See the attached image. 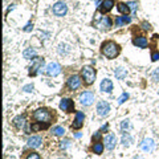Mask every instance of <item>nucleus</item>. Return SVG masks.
<instances>
[{
    "instance_id": "obj_1",
    "label": "nucleus",
    "mask_w": 159,
    "mask_h": 159,
    "mask_svg": "<svg viewBox=\"0 0 159 159\" xmlns=\"http://www.w3.org/2000/svg\"><path fill=\"white\" fill-rule=\"evenodd\" d=\"M101 52L107 58H115L119 54V45L115 44L114 41H106L102 44Z\"/></svg>"
},
{
    "instance_id": "obj_2",
    "label": "nucleus",
    "mask_w": 159,
    "mask_h": 159,
    "mask_svg": "<svg viewBox=\"0 0 159 159\" xmlns=\"http://www.w3.org/2000/svg\"><path fill=\"white\" fill-rule=\"evenodd\" d=\"M81 76L86 85H91L95 80V70L91 66H83L81 69Z\"/></svg>"
},
{
    "instance_id": "obj_3",
    "label": "nucleus",
    "mask_w": 159,
    "mask_h": 159,
    "mask_svg": "<svg viewBox=\"0 0 159 159\" xmlns=\"http://www.w3.org/2000/svg\"><path fill=\"white\" fill-rule=\"evenodd\" d=\"M33 118L36 119L37 122H44V123H49V121L52 119V114L50 111L43 107V109H37L33 113Z\"/></svg>"
},
{
    "instance_id": "obj_4",
    "label": "nucleus",
    "mask_w": 159,
    "mask_h": 159,
    "mask_svg": "<svg viewBox=\"0 0 159 159\" xmlns=\"http://www.w3.org/2000/svg\"><path fill=\"white\" fill-rule=\"evenodd\" d=\"M78 101L81 102V105L83 106H90L94 102V94L91 91H82L78 97Z\"/></svg>"
},
{
    "instance_id": "obj_5",
    "label": "nucleus",
    "mask_w": 159,
    "mask_h": 159,
    "mask_svg": "<svg viewBox=\"0 0 159 159\" xmlns=\"http://www.w3.org/2000/svg\"><path fill=\"white\" fill-rule=\"evenodd\" d=\"M43 65H44V58L36 57L33 60V65L31 66L29 74L31 76H35V74H37V73H41V72H43Z\"/></svg>"
},
{
    "instance_id": "obj_6",
    "label": "nucleus",
    "mask_w": 159,
    "mask_h": 159,
    "mask_svg": "<svg viewBox=\"0 0 159 159\" xmlns=\"http://www.w3.org/2000/svg\"><path fill=\"white\" fill-rule=\"evenodd\" d=\"M60 73H61V66H60L57 62L48 64V66H46V74L48 76H50V77H56V76H58Z\"/></svg>"
},
{
    "instance_id": "obj_7",
    "label": "nucleus",
    "mask_w": 159,
    "mask_h": 159,
    "mask_svg": "<svg viewBox=\"0 0 159 159\" xmlns=\"http://www.w3.org/2000/svg\"><path fill=\"white\" fill-rule=\"evenodd\" d=\"M52 11H53V13L56 16H64V15H66V12H68V7H66L65 3L58 2V3H56L53 6Z\"/></svg>"
},
{
    "instance_id": "obj_8",
    "label": "nucleus",
    "mask_w": 159,
    "mask_h": 159,
    "mask_svg": "<svg viewBox=\"0 0 159 159\" xmlns=\"http://www.w3.org/2000/svg\"><path fill=\"white\" fill-rule=\"evenodd\" d=\"M60 109L66 111V113H72L74 110V103L70 98H62L60 102Z\"/></svg>"
},
{
    "instance_id": "obj_9",
    "label": "nucleus",
    "mask_w": 159,
    "mask_h": 159,
    "mask_svg": "<svg viewBox=\"0 0 159 159\" xmlns=\"http://www.w3.org/2000/svg\"><path fill=\"white\" fill-rule=\"evenodd\" d=\"M109 111H110V105L106 101H99L97 103V113H98V115H101V117H106V115L109 114Z\"/></svg>"
},
{
    "instance_id": "obj_10",
    "label": "nucleus",
    "mask_w": 159,
    "mask_h": 159,
    "mask_svg": "<svg viewBox=\"0 0 159 159\" xmlns=\"http://www.w3.org/2000/svg\"><path fill=\"white\" fill-rule=\"evenodd\" d=\"M103 142H105V147L107 150H113L115 147V145H117V137H115L113 133H110V134H107L105 137Z\"/></svg>"
},
{
    "instance_id": "obj_11",
    "label": "nucleus",
    "mask_w": 159,
    "mask_h": 159,
    "mask_svg": "<svg viewBox=\"0 0 159 159\" xmlns=\"http://www.w3.org/2000/svg\"><path fill=\"white\" fill-rule=\"evenodd\" d=\"M95 27L99 28V29H109L111 27V19L109 16H102L101 20L95 21Z\"/></svg>"
},
{
    "instance_id": "obj_12",
    "label": "nucleus",
    "mask_w": 159,
    "mask_h": 159,
    "mask_svg": "<svg viewBox=\"0 0 159 159\" xmlns=\"http://www.w3.org/2000/svg\"><path fill=\"white\" fill-rule=\"evenodd\" d=\"M66 85L69 89L72 90H76V89H78L80 85H81V78L78 77V76H70L69 80H68V82H66Z\"/></svg>"
},
{
    "instance_id": "obj_13",
    "label": "nucleus",
    "mask_w": 159,
    "mask_h": 159,
    "mask_svg": "<svg viewBox=\"0 0 159 159\" xmlns=\"http://www.w3.org/2000/svg\"><path fill=\"white\" fill-rule=\"evenodd\" d=\"M154 147H155V143H154V141L151 138L143 139L142 143H141V149L145 151V153H151V151L154 150Z\"/></svg>"
},
{
    "instance_id": "obj_14",
    "label": "nucleus",
    "mask_w": 159,
    "mask_h": 159,
    "mask_svg": "<svg viewBox=\"0 0 159 159\" xmlns=\"http://www.w3.org/2000/svg\"><path fill=\"white\" fill-rule=\"evenodd\" d=\"M83 121H85V115H83L82 111H77L76 113V118H74V121H73V129H81L82 125H83Z\"/></svg>"
},
{
    "instance_id": "obj_15",
    "label": "nucleus",
    "mask_w": 159,
    "mask_h": 159,
    "mask_svg": "<svg viewBox=\"0 0 159 159\" xmlns=\"http://www.w3.org/2000/svg\"><path fill=\"white\" fill-rule=\"evenodd\" d=\"M113 6H114V0H103V2H101V6H99L98 8L102 13H106V12L111 11Z\"/></svg>"
},
{
    "instance_id": "obj_16",
    "label": "nucleus",
    "mask_w": 159,
    "mask_h": 159,
    "mask_svg": "<svg viewBox=\"0 0 159 159\" xmlns=\"http://www.w3.org/2000/svg\"><path fill=\"white\" fill-rule=\"evenodd\" d=\"M41 143H43V139H41V137H37V135L31 137L28 139V146L33 147V149H39V147L41 146Z\"/></svg>"
},
{
    "instance_id": "obj_17",
    "label": "nucleus",
    "mask_w": 159,
    "mask_h": 159,
    "mask_svg": "<svg viewBox=\"0 0 159 159\" xmlns=\"http://www.w3.org/2000/svg\"><path fill=\"white\" fill-rule=\"evenodd\" d=\"M101 90L103 93H111V90H113V82H111V80H109V78L103 80L101 82Z\"/></svg>"
},
{
    "instance_id": "obj_18",
    "label": "nucleus",
    "mask_w": 159,
    "mask_h": 159,
    "mask_svg": "<svg viewBox=\"0 0 159 159\" xmlns=\"http://www.w3.org/2000/svg\"><path fill=\"white\" fill-rule=\"evenodd\" d=\"M13 126L16 127V129L21 130L24 126H25V117L24 115H19V117H16L13 119Z\"/></svg>"
},
{
    "instance_id": "obj_19",
    "label": "nucleus",
    "mask_w": 159,
    "mask_h": 159,
    "mask_svg": "<svg viewBox=\"0 0 159 159\" xmlns=\"http://www.w3.org/2000/svg\"><path fill=\"white\" fill-rule=\"evenodd\" d=\"M134 45L138 46V48H146L147 46V39L141 36V37H135L134 39Z\"/></svg>"
},
{
    "instance_id": "obj_20",
    "label": "nucleus",
    "mask_w": 159,
    "mask_h": 159,
    "mask_svg": "<svg viewBox=\"0 0 159 159\" xmlns=\"http://www.w3.org/2000/svg\"><path fill=\"white\" fill-rule=\"evenodd\" d=\"M103 149H105V145H102V143H99V142H95L93 147H91V151L97 155H101L103 153Z\"/></svg>"
},
{
    "instance_id": "obj_21",
    "label": "nucleus",
    "mask_w": 159,
    "mask_h": 159,
    "mask_svg": "<svg viewBox=\"0 0 159 159\" xmlns=\"http://www.w3.org/2000/svg\"><path fill=\"white\" fill-rule=\"evenodd\" d=\"M131 142H133V138L129 133H123L122 134V145L123 146H130Z\"/></svg>"
},
{
    "instance_id": "obj_22",
    "label": "nucleus",
    "mask_w": 159,
    "mask_h": 159,
    "mask_svg": "<svg viewBox=\"0 0 159 159\" xmlns=\"http://www.w3.org/2000/svg\"><path fill=\"white\" fill-rule=\"evenodd\" d=\"M118 11H119V13H122V15H129V12H130V8L127 4L125 3H119L118 4Z\"/></svg>"
},
{
    "instance_id": "obj_23",
    "label": "nucleus",
    "mask_w": 159,
    "mask_h": 159,
    "mask_svg": "<svg viewBox=\"0 0 159 159\" xmlns=\"http://www.w3.org/2000/svg\"><path fill=\"white\" fill-rule=\"evenodd\" d=\"M23 56H24V58L31 60L32 57H35V56H36V50H35V49H32V48H28V49L24 50Z\"/></svg>"
},
{
    "instance_id": "obj_24",
    "label": "nucleus",
    "mask_w": 159,
    "mask_h": 159,
    "mask_svg": "<svg viewBox=\"0 0 159 159\" xmlns=\"http://www.w3.org/2000/svg\"><path fill=\"white\" fill-rule=\"evenodd\" d=\"M52 133H53L54 135H57V137H62V135L65 134V129L61 126H56L52 129Z\"/></svg>"
},
{
    "instance_id": "obj_25",
    "label": "nucleus",
    "mask_w": 159,
    "mask_h": 159,
    "mask_svg": "<svg viewBox=\"0 0 159 159\" xmlns=\"http://www.w3.org/2000/svg\"><path fill=\"white\" fill-rule=\"evenodd\" d=\"M115 77L118 80H123L126 77V70L123 69V68H117V69H115Z\"/></svg>"
},
{
    "instance_id": "obj_26",
    "label": "nucleus",
    "mask_w": 159,
    "mask_h": 159,
    "mask_svg": "<svg viewBox=\"0 0 159 159\" xmlns=\"http://www.w3.org/2000/svg\"><path fill=\"white\" fill-rule=\"evenodd\" d=\"M46 127H48V123H44V125H43V122H39V123L32 125V130L37 131V130H41V129H46Z\"/></svg>"
},
{
    "instance_id": "obj_27",
    "label": "nucleus",
    "mask_w": 159,
    "mask_h": 159,
    "mask_svg": "<svg viewBox=\"0 0 159 159\" xmlns=\"http://www.w3.org/2000/svg\"><path fill=\"white\" fill-rule=\"evenodd\" d=\"M130 127H131V123H130L129 119H123L122 123H121V129H122L123 131H126V130H129Z\"/></svg>"
},
{
    "instance_id": "obj_28",
    "label": "nucleus",
    "mask_w": 159,
    "mask_h": 159,
    "mask_svg": "<svg viewBox=\"0 0 159 159\" xmlns=\"http://www.w3.org/2000/svg\"><path fill=\"white\" fill-rule=\"evenodd\" d=\"M69 146H70V141H69V139H65V141H61V142H60V149H62V150L68 149Z\"/></svg>"
},
{
    "instance_id": "obj_29",
    "label": "nucleus",
    "mask_w": 159,
    "mask_h": 159,
    "mask_svg": "<svg viewBox=\"0 0 159 159\" xmlns=\"http://www.w3.org/2000/svg\"><path fill=\"white\" fill-rule=\"evenodd\" d=\"M151 77H153V80L155 82H158L159 81V68H157L154 72H153V74H151Z\"/></svg>"
},
{
    "instance_id": "obj_30",
    "label": "nucleus",
    "mask_w": 159,
    "mask_h": 159,
    "mask_svg": "<svg viewBox=\"0 0 159 159\" xmlns=\"http://www.w3.org/2000/svg\"><path fill=\"white\" fill-rule=\"evenodd\" d=\"M127 98H129V94H127V93H123V94L121 95V97L118 98V105H122V103L125 102Z\"/></svg>"
},
{
    "instance_id": "obj_31",
    "label": "nucleus",
    "mask_w": 159,
    "mask_h": 159,
    "mask_svg": "<svg viewBox=\"0 0 159 159\" xmlns=\"http://www.w3.org/2000/svg\"><path fill=\"white\" fill-rule=\"evenodd\" d=\"M127 6H129L130 11H133L134 13H135V11H137V6H138V4L135 3V2H130V3H127Z\"/></svg>"
},
{
    "instance_id": "obj_32",
    "label": "nucleus",
    "mask_w": 159,
    "mask_h": 159,
    "mask_svg": "<svg viewBox=\"0 0 159 159\" xmlns=\"http://www.w3.org/2000/svg\"><path fill=\"white\" fill-rule=\"evenodd\" d=\"M122 24H125V23H123V20H122V16H118V17L115 19V25H117V27H121Z\"/></svg>"
},
{
    "instance_id": "obj_33",
    "label": "nucleus",
    "mask_w": 159,
    "mask_h": 159,
    "mask_svg": "<svg viewBox=\"0 0 159 159\" xmlns=\"http://www.w3.org/2000/svg\"><path fill=\"white\" fill-rule=\"evenodd\" d=\"M27 159H41L40 158V155L39 154H36V153H32V154H29L27 157Z\"/></svg>"
},
{
    "instance_id": "obj_34",
    "label": "nucleus",
    "mask_w": 159,
    "mask_h": 159,
    "mask_svg": "<svg viewBox=\"0 0 159 159\" xmlns=\"http://www.w3.org/2000/svg\"><path fill=\"white\" fill-rule=\"evenodd\" d=\"M151 58H153V61H158L159 60V52H154V53L151 54Z\"/></svg>"
},
{
    "instance_id": "obj_35",
    "label": "nucleus",
    "mask_w": 159,
    "mask_h": 159,
    "mask_svg": "<svg viewBox=\"0 0 159 159\" xmlns=\"http://www.w3.org/2000/svg\"><path fill=\"white\" fill-rule=\"evenodd\" d=\"M122 20H123V23H125V24H127V23L131 21V17H130V16H127V15H125V16H122Z\"/></svg>"
},
{
    "instance_id": "obj_36",
    "label": "nucleus",
    "mask_w": 159,
    "mask_h": 159,
    "mask_svg": "<svg viewBox=\"0 0 159 159\" xmlns=\"http://www.w3.org/2000/svg\"><path fill=\"white\" fill-rule=\"evenodd\" d=\"M99 138H101V131H97V133L93 135V141H97V142H98Z\"/></svg>"
},
{
    "instance_id": "obj_37",
    "label": "nucleus",
    "mask_w": 159,
    "mask_h": 159,
    "mask_svg": "<svg viewBox=\"0 0 159 159\" xmlns=\"http://www.w3.org/2000/svg\"><path fill=\"white\" fill-rule=\"evenodd\" d=\"M32 28H33V24L29 23V24H27V27L24 28V31H25V32H29V31L32 29Z\"/></svg>"
},
{
    "instance_id": "obj_38",
    "label": "nucleus",
    "mask_w": 159,
    "mask_h": 159,
    "mask_svg": "<svg viewBox=\"0 0 159 159\" xmlns=\"http://www.w3.org/2000/svg\"><path fill=\"white\" fill-rule=\"evenodd\" d=\"M24 90H25V91H32V90H33V85H27V86H24Z\"/></svg>"
},
{
    "instance_id": "obj_39",
    "label": "nucleus",
    "mask_w": 159,
    "mask_h": 159,
    "mask_svg": "<svg viewBox=\"0 0 159 159\" xmlns=\"http://www.w3.org/2000/svg\"><path fill=\"white\" fill-rule=\"evenodd\" d=\"M142 25H143V28H145V29H150V28H151V27H150V24H147V23H143Z\"/></svg>"
},
{
    "instance_id": "obj_40",
    "label": "nucleus",
    "mask_w": 159,
    "mask_h": 159,
    "mask_svg": "<svg viewBox=\"0 0 159 159\" xmlns=\"http://www.w3.org/2000/svg\"><path fill=\"white\" fill-rule=\"evenodd\" d=\"M107 129H109V125L106 123V125H103V126H102V129L99 130V131H105V130H107Z\"/></svg>"
},
{
    "instance_id": "obj_41",
    "label": "nucleus",
    "mask_w": 159,
    "mask_h": 159,
    "mask_svg": "<svg viewBox=\"0 0 159 159\" xmlns=\"http://www.w3.org/2000/svg\"><path fill=\"white\" fill-rule=\"evenodd\" d=\"M134 159H143V158H142V157H135Z\"/></svg>"
},
{
    "instance_id": "obj_42",
    "label": "nucleus",
    "mask_w": 159,
    "mask_h": 159,
    "mask_svg": "<svg viewBox=\"0 0 159 159\" xmlns=\"http://www.w3.org/2000/svg\"><path fill=\"white\" fill-rule=\"evenodd\" d=\"M60 159H62V158H60Z\"/></svg>"
}]
</instances>
